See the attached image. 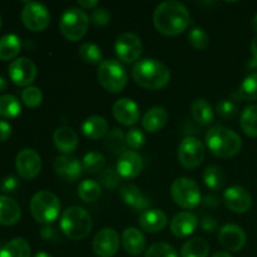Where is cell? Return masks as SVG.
Listing matches in <instances>:
<instances>
[{"mask_svg":"<svg viewBox=\"0 0 257 257\" xmlns=\"http://www.w3.org/2000/svg\"><path fill=\"white\" fill-rule=\"evenodd\" d=\"M190 20L187 8L182 3L175 0L161 3L153 13V24L156 29L167 37H175L185 32L190 25Z\"/></svg>","mask_w":257,"mask_h":257,"instance_id":"cell-1","label":"cell"},{"mask_svg":"<svg viewBox=\"0 0 257 257\" xmlns=\"http://www.w3.org/2000/svg\"><path fill=\"white\" fill-rule=\"evenodd\" d=\"M132 77L140 87L150 90L162 89L170 83L171 72L166 64L153 58H146L135 64Z\"/></svg>","mask_w":257,"mask_h":257,"instance_id":"cell-2","label":"cell"},{"mask_svg":"<svg viewBox=\"0 0 257 257\" xmlns=\"http://www.w3.org/2000/svg\"><path fill=\"white\" fill-rule=\"evenodd\" d=\"M206 146L218 158H231L238 155L242 148V140L236 132L222 125H215L206 133Z\"/></svg>","mask_w":257,"mask_h":257,"instance_id":"cell-3","label":"cell"},{"mask_svg":"<svg viewBox=\"0 0 257 257\" xmlns=\"http://www.w3.org/2000/svg\"><path fill=\"white\" fill-rule=\"evenodd\" d=\"M92 227V217L85 208L79 206L67 208L60 217V230L69 240H83L89 235Z\"/></svg>","mask_w":257,"mask_h":257,"instance_id":"cell-4","label":"cell"},{"mask_svg":"<svg viewBox=\"0 0 257 257\" xmlns=\"http://www.w3.org/2000/svg\"><path fill=\"white\" fill-rule=\"evenodd\" d=\"M30 212L35 221L43 225H50L60 213L59 198L50 191H39L30 201Z\"/></svg>","mask_w":257,"mask_h":257,"instance_id":"cell-5","label":"cell"},{"mask_svg":"<svg viewBox=\"0 0 257 257\" xmlns=\"http://www.w3.org/2000/svg\"><path fill=\"white\" fill-rule=\"evenodd\" d=\"M98 82L109 93H120L127 85V72L115 59L103 60L98 67Z\"/></svg>","mask_w":257,"mask_h":257,"instance_id":"cell-6","label":"cell"},{"mask_svg":"<svg viewBox=\"0 0 257 257\" xmlns=\"http://www.w3.org/2000/svg\"><path fill=\"white\" fill-rule=\"evenodd\" d=\"M89 22V17L84 10L80 8H69L60 18V33L69 42H78L87 34Z\"/></svg>","mask_w":257,"mask_h":257,"instance_id":"cell-7","label":"cell"},{"mask_svg":"<svg viewBox=\"0 0 257 257\" xmlns=\"http://www.w3.org/2000/svg\"><path fill=\"white\" fill-rule=\"evenodd\" d=\"M171 196L176 205L185 210H193L202 201L200 186L188 177H180L171 186Z\"/></svg>","mask_w":257,"mask_h":257,"instance_id":"cell-8","label":"cell"},{"mask_svg":"<svg viewBox=\"0 0 257 257\" xmlns=\"http://www.w3.org/2000/svg\"><path fill=\"white\" fill-rule=\"evenodd\" d=\"M206 156V150L203 143L198 138L187 136L183 138L178 146V162L185 168H196L203 162Z\"/></svg>","mask_w":257,"mask_h":257,"instance_id":"cell-9","label":"cell"},{"mask_svg":"<svg viewBox=\"0 0 257 257\" xmlns=\"http://www.w3.org/2000/svg\"><path fill=\"white\" fill-rule=\"evenodd\" d=\"M22 22L30 32H43L50 23V13L48 8L40 3L28 2L22 9Z\"/></svg>","mask_w":257,"mask_h":257,"instance_id":"cell-10","label":"cell"},{"mask_svg":"<svg viewBox=\"0 0 257 257\" xmlns=\"http://www.w3.org/2000/svg\"><path fill=\"white\" fill-rule=\"evenodd\" d=\"M114 50L120 62L131 64L140 59L142 54V42L133 33H123L115 42Z\"/></svg>","mask_w":257,"mask_h":257,"instance_id":"cell-11","label":"cell"},{"mask_svg":"<svg viewBox=\"0 0 257 257\" xmlns=\"http://www.w3.org/2000/svg\"><path fill=\"white\" fill-rule=\"evenodd\" d=\"M9 77L18 87H30L37 78V65L29 58H18L9 65Z\"/></svg>","mask_w":257,"mask_h":257,"instance_id":"cell-12","label":"cell"},{"mask_svg":"<svg viewBox=\"0 0 257 257\" xmlns=\"http://www.w3.org/2000/svg\"><path fill=\"white\" fill-rule=\"evenodd\" d=\"M15 168L18 175L24 180H33L42 170V158L37 151L32 148L22 150L15 158Z\"/></svg>","mask_w":257,"mask_h":257,"instance_id":"cell-13","label":"cell"},{"mask_svg":"<svg viewBox=\"0 0 257 257\" xmlns=\"http://www.w3.org/2000/svg\"><path fill=\"white\" fill-rule=\"evenodd\" d=\"M119 248V235L114 228L104 227L93 238V251L99 257H113Z\"/></svg>","mask_w":257,"mask_h":257,"instance_id":"cell-14","label":"cell"},{"mask_svg":"<svg viewBox=\"0 0 257 257\" xmlns=\"http://www.w3.org/2000/svg\"><path fill=\"white\" fill-rule=\"evenodd\" d=\"M218 242L230 252H238L246 245V233L240 226L227 223L218 231Z\"/></svg>","mask_w":257,"mask_h":257,"instance_id":"cell-15","label":"cell"},{"mask_svg":"<svg viewBox=\"0 0 257 257\" xmlns=\"http://www.w3.org/2000/svg\"><path fill=\"white\" fill-rule=\"evenodd\" d=\"M223 202L235 213H246L252 206V197L246 188L231 186L223 192Z\"/></svg>","mask_w":257,"mask_h":257,"instance_id":"cell-16","label":"cell"},{"mask_svg":"<svg viewBox=\"0 0 257 257\" xmlns=\"http://www.w3.org/2000/svg\"><path fill=\"white\" fill-rule=\"evenodd\" d=\"M142 168L143 160L140 153L136 151H125L122 155H119L117 166H115L118 175L125 180H133L140 176Z\"/></svg>","mask_w":257,"mask_h":257,"instance_id":"cell-17","label":"cell"},{"mask_svg":"<svg viewBox=\"0 0 257 257\" xmlns=\"http://www.w3.org/2000/svg\"><path fill=\"white\" fill-rule=\"evenodd\" d=\"M113 115L123 125H135L140 120L141 109L135 100L120 98L113 104Z\"/></svg>","mask_w":257,"mask_h":257,"instance_id":"cell-18","label":"cell"},{"mask_svg":"<svg viewBox=\"0 0 257 257\" xmlns=\"http://www.w3.org/2000/svg\"><path fill=\"white\" fill-rule=\"evenodd\" d=\"M54 170L57 175L65 182H75L83 173V166L72 156H59L54 161Z\"/></svg>","mask_w":257,"mask_h":257,"instance_id":"cell-19","label":"cell"},{"mask_svg":"<svg viewBox=\"0 0 257 257\" xmlns=\"http://www.w3.org/2000/svg\"><path fill=\"white\" fill-rule=\"evenodd\" d=\"M198 226V220L196 217L195 213L190 212V211H182L178 212L175 217L171 221V232L176 236V237H188L192 235L196 231Z\"/></svg>","mask_w":257,"mask_h":257,"instance_id":"cell-20","label":"cell"},{"mask_svg":"<svg viewBox=\"0 0 257 257\" xmlns=\"http://www.w3.org/2000/svg\"><path fill=\"white\" fill-rule=\"evenodd\" d=\"M53 142H54L55 148L63 153V156H69L75 152L78 148V136L70 127L63 125L55 130L53 135Z\"/></svg>","mask_w":257,"mask_h":257,"instance_id":"cell-21","label":"cell"},{"mask_svg":"<svg viewBox=\"0 0 257 257\" xmlns=\"http://www.w3.org/2000/svg\"><path fill=\"white\" fill-rule=\"evenodd\" d=\"M119 196L125 205L135 208V210L146 211L148 210L151 205L150 198L146 197L142 191L137 186L132 185V183H124V185L120 186Z\"/></svg>","mask_w":257,"mask_h":257,"instance_id":"cell-22","label":"cell"},{"mask_svg":"<svg viewBox=\"0 0 257 257\" xmlns=\"http://www.w3.org/2000/svg\"><path fill=\"white\" fill-rule=\"evenodd\" d=\"M138 222H140L141 227L147 232L157 233L167 226L168 218L162 210L151 208V210H146L141 213Z\"/></svg>","mask_w":257,"mask_h":257,"instance_id":"cell-23","label":"cell"},{"mask_svg":"<svg viewBox=\"0 0 257 257\" xmlns=\"http://www.w3.org/2000/svg\"><path fill=\"white\" fill-rule=\"evenodd\" d=\"M122 245L130 255H141L146 250V238L142 231L136 227L125 228L122 235Z\"/></svg>","mask_w":257,"mask_h":257,"instance_id":"cell-24","label":"cell"},{"mask_svg":"<svg viewBox=\"0 0 257 257\" xmlns=\"http://www.w3.org/2000/svg\"><path fill=\"white\" fill-rule=\"evenodd\" d=\"M168 120V113L163 107L156 105L150 108L142 118V125L145 131L150 133H156L162 130Z\"/></svg>","mask_w":257,"mask_h":257,"instance_id":"cell-25","label":"cell"},{"mask_svg":"<svg viewBox=\"0 0 257 257\" xmlns=\"http://www.w3.org/2000/svg\"><path fill=\"white\" fill-rule=\"evenodd\" d=\"M22 211L19 205L8 196H0V225L13 226L19 222Z\"/></svg>","mask_w":257,"mask_h":257,"instance_id":"cell-26","label":"cell"},{"mask_svg":"<svg viewBox=\"0 0 257 257\" xmlns=\"http://www.w3.org/2000/svg\"><path fill=\"white\" fill-rule=\"evenodd\" d=\"M109 124L107 119L100 115H92L88 117L82 124V133L89 140H99L108 135Z\"/></svg>","mask_w":257,"mask_h":257,"instance_id":"cell-27","label":"cell"},{"mask_svg":"<svg viewBox=\"0 0 257 257\" xmlns=\"http://www.w3.org/2000/svg\"><path fill=\"white\" fill-rule=\"evenodd\" d=\"M191 114L192 118L201 125H210L215 119V112L212 105L203 98L195 99L191 104Z\"/></svg>","mask_w":257,"mask_h":257,"instance_id":"cell-28","label":"cell"},{"mask_svg":"<svg viewBox=\"0 0 257 257\" xmlns=\"http://www.w3.org/2000/svg\"><path fill=\"white\" fill-rule=\"evenodd\" d=\"M0 257H32V251L25 238L17 237L3 246L0 250Z\"/></svg>","mask_w":257,"mask_h":257,"instance_id":"cell-29","label":"cell"},{"mask_svg":"<svg viewBox=\"0 0 257 257\" xmlns=\"http://www.w3.org/2000/svg\"><path fill=\"white\" fill-rule=\"evenodd\" d=\"M22 50L20 38L15 34H7L0 38V60H12Z\"/></svg>","mask_w":257,"mask_h":257,"instance_id":"cell-30","label":"cell"},{"mask_svg":"<svg viewBox=\"0 0 257 257\" xmlns=\"http://www.w3.org/2000/svg\"><path fill=\"white\" fill-rule=\"evenodd\" d=\"M241 130L246 136L255 138L257 137V105H247L242 110L240 117Z\"/></svg>","mask_w":257,"mask_h":257,"instance_id":"cell-31","label":"cell"},{"mask_svg":"<svg viewBox=\"0 0 257 257\" xmlns=\"http://www.w3.org/2000/svg\"><path fill=\"white\" fill-rule=\"evenodd\" d=\"M203 182L210 190H221L226 183V175L218 166H207L203 171Z\"/></svg>","mask_w":257,"mask_h":257,"instance_id":"cell-32","label":"cell"},{"mask_svg":"<svg viewBox=\"0 0 257 257\" xmlns=\"http://www.w3.org/2000/svg\"><path fill=\"white\" fill-rule=\"evenodd\" d=\"M210 253V246L207 241L201 237L191 238L182 246L181 257H207Z\"/></svg>","mask_w":257,"mask_h":257,"instance_id":"cell-33","label":"cell"},{"mask_svg":"<svg viewBox=\"0 0 257 257\" xmlns=\"http://www.w3.org/2000/svg\"><path fill=\"white\" fill-rule=\"evenodd\" d=\"M100 195H102V188L97 181L84 180L78 186V196L84 202H94L100 197Z\"/></svg>","mask_w":257,"mask_h":257,"instance_id":"cell-34","label":"cell"},{"mask_svg":"<svg viewBox=\"0 0 257 257\" xmlns=\"http://www.w3.org/2000/svg\"><path fill=\"white\" fill-rule=\"evenodd\" d=\"M22 112V104L19 99L12 94H4L0 97V117L15 118Z\"/></svg>","mask_w":257,"mask_h":257,"instance_id":"cell-35","label":"cell"},{"mask_svg":"<svg viewBox=\"0 0 257 257\" xmlns=\"http://www.w3.org/2000/svg\"><path fill=\"white\" fill-rule=\"evenodd\" d=\"M104 146L112 153H118V155L120 153L122 155L123 152H125V147H127L125 135L118 128L110 131V132H108L107 137H105Z\"/></svg>","mask_w":257,"mask_h":257,"instance_id":"cell-36","label":"cell"},{"mask_svg":"<svg viewBox=\"0 0 257 257\" xmlns=\"http://www.w3.org/2000/svg\"><path fill=\"white\" fill-rule=\"evenodd\" d=\"M79 57L84 63L90 65H99L103 62L102 50L93 43H84L79 47Z\"/></svg>","mask_w":257,"mask_h":257,"instance_id":"cell-37","label":"cell"},{"mask_svg":"<svg viewBox=\"0 0 257 257\" xmlns=\"http://www.w3.org/2000/svg\"><path fill=\"white\" fill-rule=\"evenodd\" d=\"M82 166L84 172L87 173H99L104 170L105 167V157L100 152H93L87 153L83 157Z\"/></svg>","mask_w":257,"mask_h":257,"instance_id":"cell-38","label":"cell"},{"mask_svg":"<svg viewBox=\"0 0 257 257\" xmlns=\"http://www.w3.org/2000/svg\"><path fill=\"white\" fill-rule=\"evenodd\" d=\"M237 92L241 99L248 100V102L257 100V72L251 73L242 80Z\"/></svg>","mask_w":257,"mask_h":257,"instance_id":"cell-39","label":"cell"},{"mask_svg":"<svg viewBox=\"0 0 257 257\" xmlns=\"http://www.w3.org/2000/svg\"><path fill=\"white\" fill-rule=\"evenodd\" d=\"M188 43L196 50H205L210 45V37L202 28H193L187 35Z\"/></svg>","mask_w":257,"mask_h":257,"instance_id":"cell-40","label":"cell"},{"mask_svg":"<svg viewBox=\"0 0 257 257\" xmlns=\"http://www.w3.org/2000/svg\"><path fill=\"white\" fill-rule=\"evenodd\" d=\"M22 100L28 108H37L43 102V93L38 87H27L22 93Z\"/></svg>","mask_w":257,"mask_h":257,"instance_id":"cell-41","label":"cell"},{"mask_svg":"<svg viewBox=\"0 0 257 257\" xmlns=\"http://www.w3.org/2000/svg\"><path fill=\"white\" fill-rule=\"evenodd\" d=\"M146 257H178V253L170 243L156 242L150 246Z\"/></svg>","mask_w":257,"mask_h":257,"instance_id":"cell-42","label":"cell"},{"mask_svg":"<svg viewBox=\"0 0 257 257\" xmlns=\"http://www.w3.org/2000/svg\"><path fill=\"white\" fill-rule=\"evenodd\" d=\"M120 176L118 175L117 170L113 167H108L103 170L99 175V182L104 186L107 190H115L119 185Z\"/></svg>","mask_w":257,"mask_h":257,"instance_id":"cell-43","label":"cell"},{"mask_svg":"<svg viewBox=\"0 0 257 257\" xmlns=\"http://www.w3.org/2000/svg\"><path fill=\"white\" fill-rule=\"evenodd\" d=\"M237 105L231 99H222L216 105V112L221 118L225 119H232L237 114Z\"/></svg>","mask_w":257,"mask_h":257,"instance_id":"cell-44","label":"cell"},{"mask_svg":"<svg viewBox=\"0 0 257 257\" xmlns=\"http://www.w3.org/2000/svg\"><path fill=\"white\" fill-rule=\"evenodd\" d=\"M125 141H127V146H130L133 150H141L146 143V136L138 128H132L125 135Z\"/></svg>","mask_w":257,"mask_h":257,"instance_id":"cell-45","label":"cell"},{"mask_svg":"<svg viewBox=\"0 0 257 257\" xmlns=\"http://www.w3.org/2000/svg\"><path fill=\"white\" fill-rule=\"evenodd\" d=\"M112 15L105 8H95L90 14V22L97 27H105L110 23Z\"/></svg>","mask_w":257,"mask_h":257,"instance_id":"cell-46","label":"cell"},{"mask_svg":"<svg viewBox=\"0 0 257 257\" xmlns=\"http://www.w3.org/2000/svg\"><path fill=\"white\" fill-rule=\"evenodd\" d=\"M0 187H2V191H4L5 193H14L18 190V187H19V181H18L15 176H8V177H5L2 181Z\"/></svg>","mask_w":257,"mask_h":257,"instance_id":"cell-47","label":"cell"},{"mask_svg":"<svg viewBox=\"0 0 257 257\" xmlns=\"http://www.w3.org/2000/svg\"><path fill=\"white\" fill-rule=\"evenodd\" d=\"M201 227H202L205 232H213V231L217 230V221L213 217H211V216H205L201 220Z\"/></svg>","mask_w":257,"mask_h":257,"instance_id":"cell-48","label":"cell"},{"mask_svg":"<svg viewBox=\"0 0 257 257\" xmlns=\"http://www.w3.org/2000/svg\"><path fill=\"white\" fill-rule=\"evenodd\" d=\"M12 125L5 120H0V142H5L12 136Z\"/></svg>","mask_w":257,"mask_h":257,"instance_id":"cell-49","label":"cell"},{"mask_svg":"<svg viewBox=\"0 0 257 257\" xmlns=\"http://www.w3.org/2000/svg\"><path fill=\"white\" fill-rule=\"evenodd\" d=\"M40 236H42L44 240H53L55 237V230L49 225H45L44 227L40 230Z\"/></svg>","mask_w":257,"mask_h":257,"instance_id":"cell-50","label":"cell"},{"mask_svg":"<svg viewBox=\"0 0 257 257\" xmlns=\"http://www.w3.org/2000/svg\"><path fill=\"white\" fill-rule=\"evenodd\" d=\"M80 9H95L98 5L97 0H79L78 2Z\"/></svg>","mask_w":257,"mask_h":257,"instance_id":"cell-51","label":"cell"},{"mask_svg":"<svg viewBox=\"0 0 257 257\" xmlns=\"http://www.w3.org/2000/svg\"><path fill=\"white\" fill-rule=\"evenodd\" d=\"M203 202H205V205L210 206V207H216V206H218L220 201H218V198L216 196H206Z\"/></svg>","mask_w":257,"mask_h":257,"instance_id":"cell-52","label":"cell"},{"mask_svg":"<svg viewBox=\"0 0 257 257\" xmlns=\"http://www.w3.org/2000/svg\"><path fill=\"white\" fill-rule=\"evenodd\" d=\"M251 52H252L253 58L257 59V34L253 37L252 42H251Z\"/></svg>","mask_w":257,"mask_h":257,"instance_id":"cell-53","label":"cell"},{"mask_svg":"<svg viewBox=\"0 0 257 257\" xmlns=\"http://www.w3.org/2000/svg\"><path fill=\"white\" fill-rule=\"evenodd\" d=\"M7 88H8L7 80H5L3 77H0V93L4 92V90L7 89Z\"/></svg>","mask_w":257,"mask_h":257,"instance_id":"cell-54","label":"cell"},{"mask_svg":"<svg viewBox=\"0 0 257 257\" xmlns=\"http://www.w3.org/2000/svg\"><path fill=\"white\" fill-rule=\"evenodd\" d=\"M248 68L250 69H257V59L256 58H252V59H250V62H248Z\"/></svg>","mask_w":257,"mask_h":257,"instance_id":"cell-55","label":"cell"},{"mask_svg":"<svg viewBox=\"0 0 257 257\" xmlns=\"http://www.w3.org/2000/svg\"><path fill=\"white\" fill-rule=\"evenodd\" d=\"M251 28H252L253 32L257 34V14L252 18V22H251Z\"/></svg>","mask_w":257,"mask_h":257,"instance_id":"cell-56","label":"cell"},{"mask_svg":"<svg viewBox=\"0 0 257 257\" xmlns=\"http://www.w3.org/2000/svg\"><path fill=\"white\" fill-rule=\"evenodd\" d=\"M212 257H232V256H231L228 252H226V251H220V252H216Z\"/></svg>","mask_w":257,"mask_h":257,"instance_id":"cell-57","label":"cell"},{"mask_svg":"<svg viewBox=\"0 0 257 257\" xmlns=\"http://www.w3.org/2000/svg\"><path fill=\"white\" fill-rule=\"evenodd\" d=\"M34 257H53V256L49 255V253L44 252V251H39V252L35 253Z\"/></svg>","mask_w":257,"mask_h":257,"instance_id":"cell-58","label":"cell"},{"mask_svg":"<svg viewBox=\"0 0 257 257\" xmlns=\"http://www.w3.org/2000/svg\"><path fill=\"white\" fill-rule=\"evenodd\" d=\"M0 27H2V18H0Z\"/></svg>","mask_w":257,"mask_h":257,"instance_id":"cell-59","label":"cell"}]
</instances>
